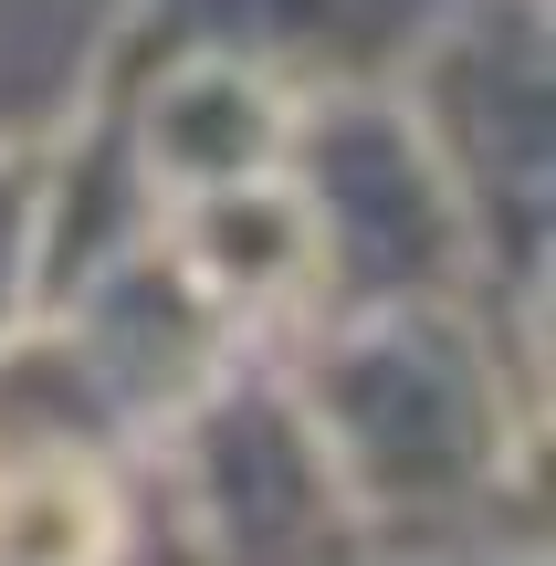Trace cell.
<instances>
[{"mask_svg":"<svg viewBox=\"0 0 556 566\" xmlns=\"http://www.w3.org/2000/svg\"><path fill=\"white\" fill-rule=\"evenodd\" d=\"M294 399L368 535H452L515 483V409L494 367L410 304L347 325Z\"/></svg>","mask_w":556,"mask_h":566,"instance_id":"obj_1","label":"cell"}]
</instances>
